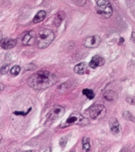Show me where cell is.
<instances>
[{
    "label": "cell",
    "mask_w": 135,
    "mask_h": 152,
    "mask_svg": "<svg viewBox=\"0 0 135 152\" xmlns=\"http://www.w3.org/2000/svg\"><path fill=\"white\" fill-rule=\"evenodd\" d=\"M123 116L126 120L129 121H132L133 122H135V118L133 116L130 112L128 111H126L124 112L123 114Z\"/></svg>",
    "instance_id": "ac0fdd59"
},
{
    "label": "cell",
    "mask_w": 135,
    "mask_h": 152,
    "mask_svg": "<svg viewBox=\"0 0 135 152\" xmlns=\"http://www.w3.org/2000/svg\"><path fill=\"white\" fill-rule=\"evenodd\" d=\"M126 102L131 105H134L135 103L134 99L132 98H130L126 99Z\"/></svg>",
    "instance_id": "603a6c76"
},
{
    "label": "cell",
    "mask_w": 135,
    "mask_h": 152,
    "mask_svg": "<svg viewBox=\"0 0 135 152\" xmlns=\"http://www.w3.org/2000/svg\"><path fill=\"white\" fill-rule=\"evenodd\" d=\"M132 40L134 42L135 44V32H134L132 33Z\"/></svg>",
    "instance_id": "cb8c5ba5"
},
{
    "label": "cell",
    "mask_w": 135,
    "mask_h": 152,
    "mask_svg": "<svg viewBox=\"0 0 135 152\" xmlns=\"http://www.w3.org/2000/svg\"><path fill=\"white\" fill-rule=\"evenodd\" d=\"M20 71H21V67L18 65H15L11 69L10 72L12 75L17 76L20 74Z\"/></svg>",
    "instance_id": "d6986e66"
},
{
    "label": "cell",
    "mask_w": 135,
    "mask_h": 152,
    "mask_svg": "<svg viewBox=\"0 0 135 152\" xmlns=\"http://www.w3.org/2000/svg\"><path fill=\"white\" fill-rule=\"evenodd\" d=\"M0 85H1V91H2V90L4 89V85L2 84H0Z\"/></svg>",
    "instance_id": "d4e9b609"
},
{
    "label": "cell",
    "mask_w": 135,
    "mask_h": 152,
    "mask_svg": "<svg viewBox=\"0 0 135 152\" xmlns=\"http://www.w3.org/2000/svg\"><path fill=\"white\" fill-rule=\"evenodd\" d=\"M68 141V138L66 137H63L61 139L60 142V144L62 147H64L66 145V144L67 143Z\"/></svg>",
    "instance_id": "7402d4cb"
},
{
    "label": "cell",
    "mask_w": 135,
    "mask_h": 152,
    "mask_svg": "<svg viewBox=\"0 0 135 152\" xmlns=\"http://www.w3.org/2000/svg\"><path fill=\"white\" fill-rule=\"evenodd\" d=\"M74 3L78 6H82L85 5L87 0H73Z\"/></svg>",
    "instance_id": "44dd1931"
},
{
    "label": "cell",
    "mask_w": 135,
    "mask_h": 152,
    "mask_svg": "<svg viewBox=\"0 0 135 152\" xmlns=\"http://www.w3.org/2000/svg\"><path fill=\"white\" fill-rule=\"evenodd\" d=\"M65 18V14L63 11H61L57 14L56 17L54 19V24L56 26H59L62 23V21L64 20Z\"/></svg>",
    "instance_id": "9a60e30c"
},
{
    "label": "cell",
    "mask_w": 135,
    "mask_h": 152,
    "mask_svg": "<svg viewBox=\"0 0 135 152\" xmlns=\"http://www.w3.org/2000/svg\"><path fill=\"white\" fill-rule=\"evenodd\" d=\"M105 63V60L99 55L94 56L89 63V66L92 69H95L97 66H101Z\"/></svg>",
    "instance_id": "30bf717a"
},
{
    "label": "cell",
    "mask_w": 135,
    "mask_h": 152,
    "mask_svg": "<svg viewBox=\"0 0 135 152\" xmlns=\"http://www.w3.org/2000/svg\"><path fill=\"white\" fill-rule=\"evenodd\" d=\"M101 42V39L99 35L89 36L83 42V45L87 48H96L98 47Z\"/></svg>",
    "instance_id": "52a82bcc"
},
{
    "label": "cell",
    "mask_w": 135,
    "mask_h": 152,
    "mask_svg": "<svg viewBox=\"0 0 135 152\" xmlns=\"http://www.w3.org/2000/svg\"><path fill=\"white\" fill-rule=\"evenodd\" d=\"M65 113V109L61 105H54L51 108L49 114L48 118L51 121H56L62 118Z\"/></svg>",
    "instance_id": "8992f818"
},
{
    "label": "cell",
    "mask_w": 135,
    "mask_h": 152,
    "mask_svg": "<svg viewBox=\"0 0 135 152\" xmlns=\"http://www.w3.org/2000/svg\"><path fill=\"white\" fill-rule=\"evenodd\" d=\"M109 126L113 134H119L121 131V126L120 123L115 118H112L110 120Z\"/></svg>",
    "instance_id": "8fae6325"
},
{
    "label": "cell",
    "mask_w": 135,
    "mask_h": 152,
    "mask_svg": "<svg viewBox=\"0 0 135 152\" xmlns=\"http://www.w3.org/2000/svg\"><path fill=\"white\" fill-rule=\"evenodd\" d=\"M97 5L99 9L101 14L105 18H110L113 13L112 7L108 0H98Z\"/></svg>",
    "instance_id": "5b68a950"
},
{
    "label": "cell",
    "mask_w": 135,
    "mask_h": 152,
    "mask_svg": "<svg viewBox=\"0 0 135 152\" xmlns=\"http://www.w3.org/2000/svg\"><path fill=\"white\" fill-rule=\"evenodd\" d=\"M74 72L79 75H83L88 72V65L86 62H82L74 67Z\"/></svg>",
    "instance_id": "7c38bea8"
},
{
    "label": "cell",
    "mask_w": 135,
    "mask_h": 152,
    "mask_svg": "<svg viewBox=\"0 0 135 152\" xmlns=\"http://www.w3.org/2000/svg\"><path fill=\"white\" fill-rule=\"evenodd\" d=\"M104 98L108 102H116L118 99V95L115 91L108 90L104 93Z\"/></svg>",
    "instance_id": "4fadbf2b"
},
{
    "label": "cell",
    "mask_w": 135,
    "mask_h": 152,
    "mask_svg": "<svg viewBox=\"0 0 135 152\" xmlns=\"http://www.w3.org/2000/svg\"><path fill=\"white\" fill-rule=\"evenodd\" d=\"M9 70V65L8 64H5L1 68V74L5 75L8 72Z\"/></svg>",
    "instance_id": "ffe728a7"
},
{
    "label": "cell",
    "mask_w": 135,
    "mask_h": 152,
    "mask_svg": "<svg viewBox=\"0 0 135 152\" xmlns=\"http://www.w3.org/2000/svg\"><path fill=\"white\" fill-rule=\"evenodd\" d=\"M106 114V109L101 104H95L90 107V116L94 120L99 121L103 119Z\"/></svg>",
    "instance_id": "277c9868"
},
{
    "label": "cell",
    "mask_w": 135,
    "mask_h": 152,
    "mask_svg": "<svg viewBox=\"0 0 135 152\" xmlns=\"http://www.w3.org/2000/svg\"><path fill=\"white\" fill-rule=\"evenodd\" d=\"M17 44V40L9 37H6L1 40V47L4 50H9L14 48Z\"/></svg>",
    "instance_id": "9c48e42d"
},
{
    "label": "cell",
    "mask_w": 135,
    "mask_h": 152,
    "mask_svg": "<svg viewBox=\"0 0 135 152\" xmlns=\"http://www.w3.org/2000/svg\"><path fill=\"white\" fill-rule=\"evenodd\" d=\"M120 41L121 43H123V42H124V39L121 37V38L120 39Z\"/></svg>",
    "instance_id": "484cf974"
},
{
    "label": "cell",
    "mask_w": 135,
    "mask_h": 152,
    "mask_svg": "<svg viewBox=\"0 0 135 152\" xmlns=\"http://www.w3.org/2000/svg\"><path fill=\"white\" fill-rule=\"evenodd\" d=\"M57 77L49 71H38L33 74L28 80V84L35 90L49 88L57 82Z\"/></svg>",
    "instance_id": "6da1fadb"
},
{
    "label": "cell",
    "mask_w": 135,
    "mask_h": 152,
    "mask_svg": "<svg viewBox=\"0 0 135 152\" xmlns=\"http://www.w3.org/2000/svg\"><path fill=\"white\" fill-rule=\"evenodd\" d=\"M36 32L34 31H31L27 33L25 36H23L22 42L24 45L31 46L33 45L36 42Z\"/></svg>",
    "instance_id": "ba28073f"
},
{
    "label": "cell",
    "mask_w": 135,
    "mask_h": 152,
    "mask_svg": "<svg viewBox=\"0 0 135 152\" xmlns=\"http://www.w3.org/2000/svg\"><path fill=\"white\" fill-rule=\"evenodd\" d=\"M82 93L83 95L87 96V98L90 100H92L95 98V94L94 91L91 89H84L82 90Z\"/></svg>",
    "instance_id": "2e32d148"
},
{
    "label": "cell",
    "mask_w": 135,
    "mask_h": 152,
    "mask_svg": "<svg viewBox=\"0 0 135 152\" xmlns=\"http://www.w3.org/2000/svg\"><path fill=\"white\" fill-rule=\"evenodd\" d=\"M90 123L89 121L82 116L81 114L78 112H75L69 116L66 121L62 124V128H66L68 126L72 125H79L85 126Z\"/></svg>",
    "instance_id": "3957f363"
},
{
    "label": "cell",
    "mask_w": 135,
    "mask_h": 152,
    "mask_svg": "<svg viewBox=\"0 0 135 152\" xmlns=\"http://www.w3.org/2000/svg\"><path fill=\"white\" fill-rule=\"evenodd\" d=\"M46 17V12L44 10L39 11L37 14L35 15L34 18H33V23H37L43 21Z\"/></svg>",
    "instance_id": "5bb4252c"
},
{
    "label": "cell",
    "mask_w": 135,
    "mask_h": 152,
    "mask_svg": "<svg viewBox=\"0 0 135 152\" xmlns=\"http://www.w3.org/2000/svg\"><path fill=\"white\" fill-rule=\"evenodd\" d=\"M82 145H83V150L85 152L89 151L90 149V139H89V138L84 137L82 139Z\"/></svg>",
    "instance_id": "e0dca14e"
},
{
    "label": "cell",
    "mask_w": 135,
    "mask_h": 152,
    "mask_svg": "<svg viewBox=\"0 0 135 152\" xmlns=\"http://www.w3.org/2000/svg\"><path fill=\"white\" fill-rule=\"evenodd\" d=\"M54 33L50 29H44L39 32L37 35L36 42L40 49H46L50 46L54 40Z\"/></svg>",
    "instance_id": "7a4b0ae2"
}]
</instances>
